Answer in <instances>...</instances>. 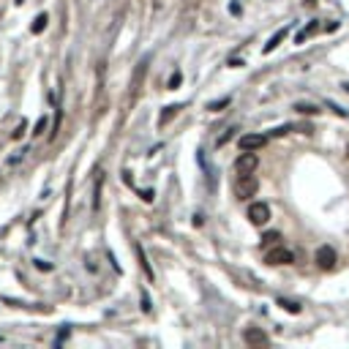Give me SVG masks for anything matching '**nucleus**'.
I'll list each match as a JSON object with an SVG mask.
<instances>
[{"mask_svg":"<svg viewBox=\"0 0 349 349\" xmlns=\"http://www.w3.org/2000/svg\"><path fill=\"white\" fill-rule=\"evenodd\" d=\"M47 22H49V17H47V14H41L38 19H36V25H33V33H41V30L47 28Z\"/></svg>","mask_w":349,"mask_h":349,"instance_id":"ddd939ff","label":"nucleus"},{"mask_svg":"<svg viewBox=\"0 0 349 349\" xmlns=\"http://www.w3.org/2000/svg\"><path fill=\"white\" fill-rule=\"evenodd\" d=\"M243 341L251 344V347H267V335L262 333L259 328H248L246 333H243Z\"/></svg>","mask_w":349,"mask_h":349,"instance_id":"0eeeda50","label":"nucleus"},{"mask_svg":"<svg viewBox=\"0 0 349 349\" xmlns=\"http://www.w3.org/2000/svg\"><path fill=\"white\" fill-rule=\"evenodd\" d=\"M265 145H267L265 134H246V137H240V150H259Z\"/></svg>","mask_w":349,"mask_h":349,"instance_id":"39448f33","label":"nucleus"},{"mask_svg":"<svg viewBox=\"0 0 349 349\" xmlns=\"http://www.w3.org/2000/svg\"><path fill=\"white\" fill-rule=\"evenodd\" d=\"M287 33H289V28H281V30H278V33H276V36H273V38H270V41H267V44H265V52H273V49H276V47H278V44H281V41H284V38H287Z\"/></svg>","mask_w":349,"mask_h":349,"instance_id":"1a4fd4ad","label":"nucleus"},{"mask_svg":"<svg viewBox=\"0 0 349 349\" xmlns=\"http://www.w3.org/2000/svg\"><path fill=\"white\" fill-rule=\"evenodd\" d=\"M265 262H267V265H292V262H294V254L289 251V248L276 246L273 251H267Z\"/></svg>","mask_w":349,"mask_h":349,"instance_id":"20e7f679","label":"nucleus"},{"mask_svg":"<svg viewBox=\"0 0 349 349\" xmlns=\"http://www.w3.org/2000/svg\"><path fill=\"white\" fill-rule=\"evenodd\" d=\"M316 265L322 267V270H330V267L335 265V251L330 246H322L319 251H316Z\"/></svg>","mask_w":349,"mask_h":349,"instance_id":"423d86ee","label":"nucleus"},{"mask_svg":"<svg viewBox=\"0 0 349 349\" xmlns=\"http://www.w3.org/2000/svg\"><path fill=\"white\" fill-rule=\"evenodd\" d=\"M316 30H319V22H308V25H306V28H303L300 30V33H297V36H294V41H297V44H303V41H306V38H308V36H314L316 33Z\"/></svg>","mask_w":349,"mask_h":349,"instance_id":"6e6552de","label":"nucleus"},{"mask_svg":"<svg viewBox=\"0 0 349 349\" xmlns=\"http://www.w3.org/2000/svg\"><path fill=\"white\" fill-rule=\"evenodd\" d=\"M267 219H270V207H267L265 202H251V207H248V221H251L254 226H265Z\"/></svg>","mask_w":349,"mask_h":349,"instance_id":"7ed1b4c3","label":"nucleus"},{"mask_svg":"<svg viewBox=\"0 0 349 349\" xmlns=\"http://www.w3.org/2000/svg\"><path fill=\"white\" fill-rule=\"evenodd\" d=\"M278 306L284 308V311H289V314H300V303H292V300H284V297H278Z\"/></svg>","mask_w":349,"mask_h":349,"instance_id":"9b49d317","label":"nucleus"},{"mask_svg":"<svg viewBox=\"0 0 349 349\" xmlns=\"http://www.w3.org/2000/svg\"><path fill=\"white\" fill-rule=\"evenodd\" d=\"M232 191H235V197L238 199H251L254 194L259 191V180L254 178V172L251 175H238V180H235V185H232Z\"/></svg>","mask_w":349,"mask_h":349,"instance_id":"f257e3e1","label":"nucleus"},{"mask_svg":"<svg viewBox=\"0 0 349 349\" xmlns=\"http://www.w3.org/2000/svg\"><path fill=\"white\" fill-rule=\"evenodd\" d=\"M257 164H259L257 153L254 150H243V156L235 161V172H238V175H251V172L257 169Z\"/></svg>","mask_w":349,"mask_h":349,"instance_id":"f03ea898","label":"nucleus"},{"mask_svg":"<svg viewBox=\"0 0 349 349\" xmlns=\"http://www.w3.org/2000/svg\"><path fill=\"white\" fill-rule=\"evenodd\" d=\"M17 3H22V0H17Z\"/></svg>","mask_w":349,"mask_h":349,"instance_id":"412c9836","label":"nucleus"},{"mask_svg":"<svg viewBox=\"0 0 349 349\" xmlns=\"http://www.w3.org/2000/svg\"><path fill=\"white\" fill-rule=\"evenodd\" d=\"M344 88H347V90H349V85H344Z\"/></svg>","mask_w":349,"mask_h":349,"instance_id":"aec40b11","label":"nucleus"},{"mask_svg":"<svg viewBox=\"0 0 349 349\" xmlns=\"http://www.w3.org/2000/svg\"><path fill=\"white\" fill-rule=\"evenodd\" d=\"M44 129H47V117H41V120H38V123H36V131H33V134H41Z\"/></svg>","mask_w":349,"mask_h":349,"instance_id":"dca6fc26","label":"nucleus"},{"mask_svg":"<svg viewBox=\"0 0 349 349\" xmlns=\"http://www.w3.org/2000/svg\"><path fill=\"white\" fill-rule=\"evenodd\" d=\"M142 308H145V311H150V300H147V294H145V292H142Z\"/></svg>","mask_w":349,"mask_h":349,"instance_id":"f3484780","label":"nucleus"},{"mask_svg":"<svg viewBox=\"0 0 349 349\" xmlns=\"http://www.w3.org/2000/svg\"><path fill=\"white\" fill-rule=\"evenodd\" d=\"M178 110H180V104H172V107H166L164 112H161V117H158V126H164V123H169L172 117L178 115Z\"/></svg>","mask_w":349,"mask_h":349,"instance_id":"9d476101","label":"nucleus"},{"mask_svg":"<svg viewBox=\"0 0 349 349\" xmlns=\"http://www.w3.org/2000/svg\"><path fill=\"white\" fill-rule=\"evenodd\" d=\"M226 104H229V96H226V98H219V101H213L210 107H207V110H210V112H219L221 107H226Z\"/></svg>","mask_w":349,"mask_h":349,"instance_id":"4468645a","label":"nucleus"},{"mask_svg":"<svg viewBox=\"0 0 349 349\" xmlns=\"http://www.w3.org/2000/svg\"><path fill=\"white\" fill-rule=\"evenodd\" d=\"M306 3H314V0H306Z\"/></svg>","mask_w":349,"mask_h":349,"instance_id":"6ab92c4d","label":"nucleus"},{"mask_svg":"<svg viewBox=\"0 0 349 349\" xmlns=\"http://www.w3.org/2000/svg\"><path fill=\"white\" fill-rule=\"evenodd\" d=\"M180 76H183V74H180V71H175V74L169 76V90H175V88H178V85H180Z\"/></svg>","mask_w":349,"mask_h":349,"instance_id":"2eb2a0df","label":"nucleus"},{"mask_svg":"<svg viewBox=\"0 0 349 349\" xmlns=\"http://www.w3.org/2000/svg\"><path fill=\"white\" fill-rule=\"evenodd\" d=\"M262 240H265V243H270V240H278V235H276V232H273V235L267 232V235H265V238H262Z\"/></svg>","mask_w":349,"mask_h":349,"instance_id":"a211bd4d","label":"nucleus"},{"mask_svg":"<svg viewBox=\"0 0 349 349\" xmlns=\"http://www.w3.org/2000/svg\"><path fill=\"white\" fill-rule=\"evenodd\" d=\"M294 110L303 112V115H316V112H319V107H314V104H294Z\"/></svg>","mask_w":349,"mask_h":349,"instance_id":"f8f14e48","label":"nucleus"}]
</instances>
